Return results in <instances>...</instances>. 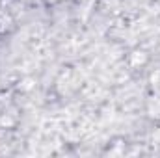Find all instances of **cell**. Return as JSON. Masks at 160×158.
<instances>
[{
	"instance_id": "cell-1",
	"label": "cell",
	"mask_w": 160,
	"mask_h": 158,
	"mask_svg": "<svg viewBox=\"0 0 160 158\" xmlns=\"http://www.w3.org/2000/svg\"><path fill=\"white\" fill-rule=\"evenodd\" d=\"M48 2H58V0H48Z\"/></svg>"
}]
</instances>
